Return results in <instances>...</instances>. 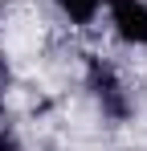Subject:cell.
Masks as SVG:
<instances>
[{"label": "cell", "instance_id": "obj_1", "mask_svg": "<svg viewBox=\"0 0 147 151\" xmlns=\"http://www.w3.org/2000/svg\"><path fill=\"white\" fill-rule=\"evenodd\" d=\"M86 82H90V90H94V98H98V106H102L106 119H115V123L131 119V98L122 90L115 65H106L102 57H90L86 61Z\"/></svg>", "mask_w": 147, "mask_h": 151}, {"label": "cell", "instance_id": "obj_2", "mask_svg": "<svg viewBox=\"0 0 147 151\" xmlns=\"http://www.w3.org/2000/svg\"><path fill=\"white\" fill-rule=\"evenodd\" d=\"M106 8H110V25L122 41L147 45V4L143 0H106Z\"/></svg>", "mask_w": 147, "mask_h": 151}, {"label": "cell", "instance_id": "obj_3", "mask_svg": "<svg viewBox=\"0 0 147 151\" xmlns=\"http://www.w3.org/2000/svg\"><path fill=\"white\" fill-rule=\"evenodd\" d=\"M66 17H70L74 25H90L98 17V8H102V0H53Z\"/></svg>", "mask_w": 147, "mask_h": 151}, {"label": "cell", "instance_id": "obj_4", "mask_svg": "<svg viewBox=\"0 0 147 151\" xmlns=\"http://www.w3.org/2000/svg\"><path fill=\"white\" fill-rule=\"evenodd\" d=\"M0 151H24V147H21V139H17L8 127H0Z\"/></svg>", "mask_w": 147, "mask_h": 151}, {"label": "cell", "instance_id": "obj_5", "mask_svg": "<svg viewBox=\"0 0 147 151\" xmlns=\"http://www.w3.org/2000/svg\"><path fill=\"white\" fill-rule=\"evenodd\" d=\"M4 82H8V65H4V57H0V90H4Z\"/></svg>", "mask_w": 147, "mask_h": 151}, {"label": "cell", "instance_id": "obj_6", "mask_svg": "<svg viewBox=\"0 0 147 151\" xmlns=\"http://www.w3.org/2000/svg\"><path fill=\"white\" fill-rule=\"evenodd\" d=\"M0 110H4V90H0Z\"/></svg>", "mask_w": 147, "mask_h": 151}]
</instances>
